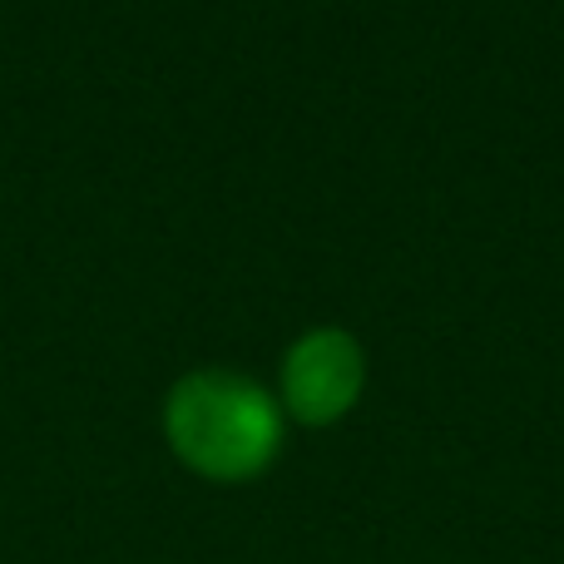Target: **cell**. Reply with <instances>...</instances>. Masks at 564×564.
Returning a JSON list of instances; mask_svg holds the SVG:
<instances>
[{"mask_svg":"<svg viewBox=\"0 0 564 564\" xmlns=\"http://www.w3.org/2000/svg\"><path fill=\"white\" fill-rule=\"evenodd\" d=\"M174 456L208 480H253L273 466L282 416L263 387L234 371H194L164 401Z\"/></svg>","mask_w":564,"mask_h":564,"instance_id":"6da1fadb","label":"cell"},{"mask_svg":"<svg viewBox=\"0 0 564 564\" xmlns=\"http://www.w3.org/2000/svg\"><path fill=\"white\" fill-rule=\"evenodd\" d=\"M361 377H367V361H361L357 337L341 327H317L282 361V401L302 426H327L357 406Z\"/></svg>","mask_w":564,"mask_h":564,"instance_id":"7a4b0ae2","label":"cell"}]
</instances>
